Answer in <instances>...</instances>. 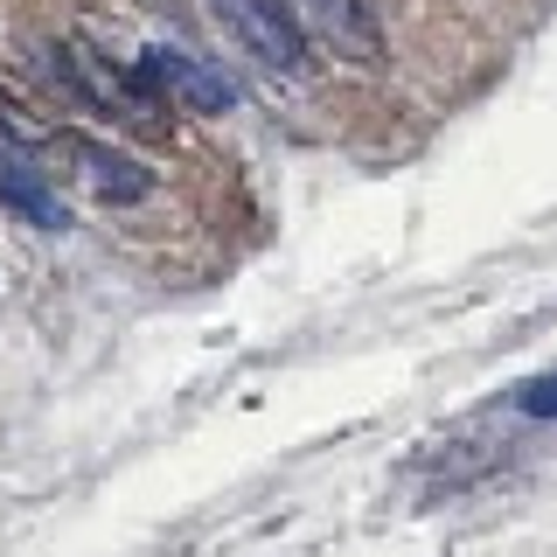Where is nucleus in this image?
<instances>
[{
    "label": "nucleus",
    "mask_w": 557,
    "mask_h": 557,
    "mask_svg": "<svg viewBox=\"0 0 557 557\" xmlns=\"http://www.w3.org/2000/svg\"><path fill=\"white\" fill-rule=\"evenodd\" d=\"M516 411H522V418H557V370L522 383V391H516Z\"/></svg>",
    "instance_id": "obj_6"
},
{
    "label": "nucleus",
    "mask_w": 557,
    "mask_h": 557,
    "mask_svg": "<svg viewBox=\"0 0 557 557\" xmlns=\"http://www.w3.org/2000/svg\"><path fill=\"white\" fill-rule=\"evenodd\" d=\"M139 70H147V77L161 84V98H182L188 112H209V119L237 112V84L223 77V70H209L202 57H188V49H168V42H153L147 57H139Z\"/></svg>",
    "instance_id": "obj_2"
},
{
    "label": "nucleus",
    "mask_w": 557,
    "mask_h": 557,
    "mask_svg": "<svg viewBox=\"0 0 557 557\" xmlns=\"http://www.w3.org/2000/svg\"><path fill=\"white\" fill-rule=\"evenodd\" d=\"M209 14H216L265 70H278V77H300L307 70V28L293 22L286 0H209Z\"/></svg>",
    "instance_id": "obj_1"
},
{
    "label": "nucleus",
    "mask_w": 557,
    "mask_h": 557,
    "mask_svg": "<svg viewBox=\"0 0 557 557\" xmlns=\"http://www.w3.org/2000/svg\"><path fill=\"white\" fill-rule=\"evenodd\" d=\"M63 147H70V161H77L84 188H91L98 202H147L153 196V174L139 161H126V153L98 147V139H63Z\"/></svg>",
    "instance_id": "obj_5"
},
{
    "label": "nucleus",
    "mask_w": 557,
    "mask_h": 557,
    "mask_svg": "<svg viewBox=\"0 0 557 557\" xmlns=\"http://www.w3.org/2000/svg\"><path fill=\"white\" fill-rule=\"evenodd\" d=\"M0 202H8V209H22L35 231H63V223H70V209L57 202L49 174L35 168V161H28L22 147H14L8 133H0Z\"/></svg>",
    "instance_id": "obj_4"
},
{
    "label": "nucleus",
    "mask_w": 557,
    "mask_h": 557,
    "mask_svg": "<svg viewBox=\"0 0 557 557\" xmlns=\"http://www.w3.org/2000/svg\"><path fill=\"white\" fill-rule=\"evenodd\" d=\"M286 8H293V22L307 35H321L335 57L383 63V28H376V14L362 8V0H286Z\"/></svg>",
    "instance_id": "obj_3"
}]
</instances>
